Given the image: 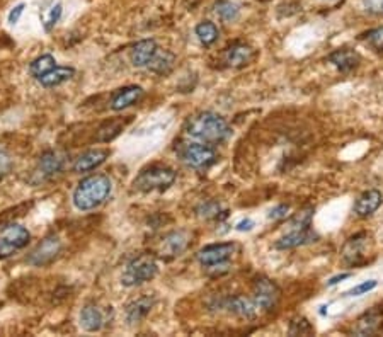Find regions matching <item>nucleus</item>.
<instances>
[{
	"label": "nucleus",
	"instance_id": "obj_1",
	"mask_svg": "<svg viewBox=\"0 0 383 337\" xmlns=\"http://www.w3.org/2000/svg\"><path fill=\"white\" fill-rule=\"evenodd\" d=\"M186 133L191 138L208 145L223 143L232 135L230 126L220 114L211 111H203L191 116L186 123Z\"/></svg>",
	"mask_w": 383,
	"mask_h": 337
},
{
	"label": "nucleus",
	"instance_id": "obj_24",
	"mask_svg": "<svg viewBox=\"0 0 383 337\" xmlns=\"http://www.w3.org/2000/svg\"><path fill=\"white\" fill-rule=\"evenodd\" d=\"M174 63H176V55H174L172 52H169V50L158 48L156 55H153L152 60L147 65V68H149L150 72L157 73V75H169V73L172 72Z\"/></svg>",
	"mask_w": 383,
	"mask_h": 337
},
{
	"label": "nucleus",
	"instance_id": "obj_39",
	"mask_svg": "<svg viewBox=\"0 0 383 337\" xmlns=\"http://www.w3.org/2000/svg\"><path fill=\"white\" fill-rule=\"evenodd\" d=\"M288 211H290L288 204H280V207H276L274 210H271L269 220H283L288 216Z\"/></svg>",
	"mask_w": 383,
	"mask_h": 337
},
{
	"label": "nucleus",
	"instance_id": "obj_29",
	"mask_svg": "<svg viewBox=\"0 0 383 337\" xmlns=\"http://www.w3.org/2000/svg\"><path fill=\"white\" fill-rule=\"evenodd\" d=\"M313 213H315V210H313L312 207H307L303 208V210L295 213V216H293L292 222H290L293 230H307V228H310Z\"/></svg>",
	"mask_w": 383,
	"mask_h": 337
},
{
	"label": "nucleus",
	"instance_id": "obj_38",
	"mask_svg": "<svg viewBox=\"0 0 383 337\" xmlns=\"http://www.w3.org/2000/svg\"><path fill=\"white\" fill-rule=\"evenodd\" d=\"M363 6L371 14H383V0H363Z\"/></svg>",
	"mask_w": 383,
	"mask_h": 337
},
{
	"label": "nucleus",
	"instance_id": "obj_7",
	"mask_svg": "<svg viewBox=\"0 0 383 337\" xmlns=\"http://www.w3.org/2000/svg\"><path fill=\"white\" fill-rule=\"evenodd\" d=\"M371 249V237L365 232L356 234L354 237L347 239V242L343 246L340 257L346 264L350 266H361L368 261V254Z\"/></svg>",
	"mask_w": 383,
	"mask_h": 337
},
{
	"label": "nucleus",
	"instance_id": "obj_15",
	"mask_svg": "<svg viewBox=\"0 0 383 337\" xmlns=\"http://www.w3.org/2000/svg\"><path fill=\"white\" fill-rule=\"evenodd\" d=\"M383 324V312L380 308H371L370 312L363 313L356 322L353 332L356 336H373L380 332Z\"/></svg>",
	"mask_w": 383,
	"mask_h": 337
},
{
	"label": "nucleus",
	"instance_id": "obj_2",
	"mask_svg": "<svg viewBox=\"0 0 383 337\" xmlns=\"http://www.w3.org/2000/svg\"><path fill=\"white\" fill-rule=\"evenodd\" d=\"M111 189H113V183L104 174L85 177L77 186L75 191H73V207L80 211L94 210V208L100 207L110 197Z\"/></svg>",
	"mask_w": 383,
	"mask_h": 337
},
{
	"label": "nucleus",
	"instance_id": "obj_6",
	"mask_svg": "<svg viewBox=\"0 0 383 337\" xmlns=\"http://www.w3.org/2000/svg\"><path fill=\"white\" fill-rule=\"evenodd\" d=\"M181 158L184 164H188L193 169H208L215 164L216 152L208 143H186L183 149L179 150Z\"/></svg>",
	"mask_w": 383,
	"mask_h": 337
},
{
	"label": "nucleus",
	"instance_id": "obj_33",
	"mask_svg": "<svg viewBox=\"0 0 383 337\" xmlns=\"http://www.w3.org/2000/svg\"><path fill=\"white\" fill-rule=\"evenodd\" d=\"M61 13H63V9H61V3H55V6L48 10V14H46V17H45V29L46 31L53 29V26L60 21Z\"/></svg>",
	"mask_w": 383,
	"mask_h": 337
},
{
	"label": "nucleus",
	"instance_id": "obj_41",
	"mask_svg": "<svg viewBox=\"0 0 383 337\" xmlns=\"http://www.w3.org/2000/svg\"><path fill=\"white\" fill-rule=\"evenodd\" d=\"M351 274L350 273H344V274H338V276H334V278H331V280L327 281V286H334V285H338V283H340L343 280H347V278H350Z\"/></svg>",
	"mask_w": 383,
	"mask_h": 337
},
{
	"label": "nucleus",
	"instance_id": "obj_4",
	"mask_svg": "<svg viewBox=\"0 0 383 337\" xmlns=\"http://www.w3.org/2000/svg\"><path fill=\"white\" fill-rule=\"evenodd\" d=\"M174 181H176V172L172 169L165 165H152L138 174L133 186L142 193L164 191L174 184Z\"/></svg>",
	"mask_w": 383,
	"mask_h": 337
},
{
	"label": "nucleus",
	"instance_id": "obj_36",
	"mask_svg": "<svg viewBox=\"0 0 383 337\" xmlns=\"http://www.w3.org/2000/svg\"><path fill=\"white\" fill-rule=\"evenodd\" d=\"M10 167H13V160H10L9 153L6 150H0V179H3L9 174Z\"/></svg>",
	"mask_w": 383,
	"mask_h": 337
},
{
	"label": "nucleus",
	"instance_id": "obj_20",
	"mask_svg": "<svg viewBox=\"0 0 383 337\" xmlns=\"http://www.w3.org/2000/svg\"><path fill=\"white\" fill-rule=\"evenodd\" d=\"M157 50H158V46L153 40L138 41L137 45L133 46V50H131V55H130L131 63H133L137 68L147 67V65H149V61L152 60L153 55H156Z\"/></svg>",
	"mask_w": 383,
	"mask_h": 337
},
{
	"label": "nucleus",
	"instance_id": "obj_23",
	"mask_svg": "<svg viewBox=\"0 0 383 337\" xmlns=\"http://www.w3.org/2000/svg\"><path fill=\"white\" fill-rule=\"evenodd\" d=\"M104 325V313L98 305H85L80 312V327L87 332H98Z\"/></svg>",
	"mask_w": 383,
	"mask_h": 337
},
{
	"label": "nucleus",
	"instance_id": "obj_16",
	"mask_svg": "<svg viewBox=\"0 0 383 337\" xmlns=\"http://www.w3.org/2000/svg\"><path fill=\"white\" fill-rule=\"evenodd\" d=\"M254 58V50L250 48L246 43H235L230 48H227L225 55H223V60L228 67L232 68H242L246 67L247 63H250V60Z\"/></svg>",
	"mask_w": 383,
	"mask_h": 337
},
{
	"label": "nucleus",
	"instance_id": "obj_35",
	"mask_svg": "<svg viewBox=\"0 0 383 337\" xmlns=\"http://www.w3.org/2000/svg\"><path fill=\"white\" fill-rule=\"evenodd\" d=\"M377 285H378V281H377V280L365 281V283H361V285L354 286V288L351 290V292H347V293H346V297H361V295H365V293L371 292V290L377 288Z\"/></svg>",
	"mask_w": 383,
	"mask_h": 337
},
{
	"label": "nucleus",
	"instance_id": "obj_13",
	"mask_svg": "<svg viewBox=\"0 0 383 337\" xmlns=\"http://www.w3.org/2000/svg\"><path fill=\"white\" fill-rule=\"evenodd\" d=\"M107 157H110V150L106 149L87 150V152L80 155V157L73 162V172L75 174L91 172V170L98 169L99 165H103Z\"/></svg>",
	"mask_w": 383,
	"mask_h": 337
},
{
	"label": "nucleus",
	"instance_id": "obj_32",
	"mask_svg": "<svg viewBox=\"0 0 383 337\" xmlns=\"http://www.w3.org/2000/svg\"><path fill=\"white\" fill-rule=\"evenodd\" d=\"M198 215L201 218H218L220 204L215 201H206L198 208Z\"/></svg>",
	"mask_w": 383,
	"mask_h": 337
},
{
	"label": "nucleus",
	"instance_id": "obj_17",
	"mask_svg": "<svg viewBox=\"0 0 383 337\" xmlns=\"http://www.w3.org/2000/svg\"><path fill=\"white\" fill-rule=\"evenodd\" d=\"M153 305H156V298L153 297H140L137 298V300L130 301L125 310L126 322L130 325L140 324L142 320L149 315L150 310L153 308Z\"/></svg>",
	"mask_w": 383,
	"mask_h": 337
},
{
	"label": "nucleus",
	"instance_id": "obj_28",
	"mask_svg": "<svg viewBox=\"0 0 383 337\" xmlns=\"http://www.w3.org/2000/svg\"><path fill=\"white\" fill-rule=\"evenodd\" d=\"M215 13L225 22H234L239 19L241 9H239V6L232 3L230 0H218V2L215 3Z\"/></svg>",
	"mask_w": 383,
	"mask_h": 337
},
{
	"label": "nucleus",
	"instance_id": "obj_30",
	"mask_svg": "<svg viewBox=\"0 0 383 337\" xmlns=\"http://www.w3.org/2000/svg\"><path fill=\"white\" fill-rule=\"evenodd\" d=\"M123 123L121 121H110L104 123L103 126L99 128L98 131V142H111L114 140L116 137L119 135V131L123 130Z\"/></svg>",
	"mask_w": 383,
	"mask_h": 337
},
{
	"label": "nucleus",
	"instance_id": "obj_5",
	"mask_svg": "<svg viewBox=\"0 0 383 337\" xmlns=\"http://www.w3.org/2000/svg\"><path fill=\"white\" fill-rule=\"evenodd\" d=\"M31 234L19 223H7L0 227V259L14 255L29 244Z\"/></svg>",
	"mask_w": 383,
	"mask_h": 337
},
{
	"label": "nucleus",
	"instance_id": "obj_26",
	"mask_svg": "<svg viewBox=\"0 0 383 337\" xmlns=\"http://www.w3.org/2000/svg\"><path fill=\"white\" fill-rule=\"evenodd\" d=\"M196 36H198L201 45L211 46L213 43L218 40L220 31L215 24H213V22L203 21V22H200L198 26H196Z\"/></svg>",
	"mask_w": 383,
	"mask_h": 337
},
{
	"label": "nucleus",
	"instance_id": "obj_18",
	"mask_svg": "<svg viewBox=\"0 0 383 337\" xmlns=\"http://www.w3.org/2000/svg\"><path fill=\"white\" fill-rule=\"evenodd\" d=\"M315 239H317V235L313 234L310 228H307V230H292L290 234H286L285 237L276 240L274 247H276L278 250L295 249V247L305 246V244L315 242Z\"/></svg>",
	"mask_w": 383,
	"mask_h": 337
},
{
	"label": "nucleus",
	"instance_id": "obj_12",
	"mask_svg": "<svg viewBox=\"0 0 383 337\" xmlns=\"http://www.w3.org/2000/svg\"><path fill=\"white\" fill-rule=\"evenodd\" d=\"M189 246V234L184 230L179 232H172V234L165 235L162 239L160 247H158V253H160L162 257H177L188 249Z\"/></svg>",
	"mask_w": 383,
	"mask_h": 337
},
{
	"label": "nucleus",
	"instance_id": "obj_31",
	"mask_svg": "<svg viewBox=\"0 0 383 337\" xmlns=\"http://www.w3.org/2000/svg\"><path fill=\"white\" fill-rule=\"evenodd\" d=\"M288 334L290 336H310V334H313V327H312V324L305 319V317H298V319L292 320V324H290Z\"/></svg>",
	"mask_w": 383,
	"mask_h": 337
},
{
	"label": "nucleus",
	"instance_id": "obj_37",
	"mask_svg": "<svg viewBox=\"0 0 383 337\" xmlns=\"http://www.w3.org/2000/svg\"><path fill=\"white\" fill-rule=\"evenodd\" d=\"M204 269H206L208 274H223L230 271V264H228L227 261H223V262H216V264L204 266Z\"/></svg>",
	"mask_w": 383,
	"mask_h": 337
},
{
	"label": "nucleus",
	"instance_id": "obj_14",
	"mask_svg": "<svg viewBox=\"0 0 383 337\" xmlns=\"http://www.w3.org/2000/svg\"><path fill=\"white\" fill-rule=\"evenodd\" d=\"M383 203V195L378 189H368L363 195L358 196L354 203V213L359 218H368L373 215Z\"/></svg>",
	"mask_w": 383,
	"mask_h": 337
},
{
	"label": "nucleus",
	"instance_id": "obj_8",
	"mask_svg": "<svg viewBox=\"0 0 383 337\" xmlns=\"http://www.w3.org/2000/svg\"><path fill=\"white\" fill-rule=\"evenodd\" d=\"M281 298V290L274 281L268 280V278H259L254 283L253 288V300L255 307L261 308L262 312H271L278 307V301Z\"/></svg>",
	"mask_w": 383,
	"mask_h": 337
},
{
	"label": "nucleus",
	"instance_id": "obj_22",
	"mask_svg": "<svg viewBox=\"0 0 383 337\" xmlns=\"http://www.w3.org/2000/svg\"><path fill=\"white\" fill-rule=\"evenodd\" d=\"M223 307L230 313H234V315L241 317V319H254L255 313H257V307H255L254 300L247 297L228 298Z\"/></svg>",
	"mask_w": 383,
	"mask_h": 337
},
{
	"label": "nucleus",
	"instance_id": "obj_25",
	"mask_svg": "<svg viewBox=\"0 0 383 337\" xmlns=\"http://www.w3.org/2000/svg\"><path fill=\"white\" fill-rule=\"evenodd\" d=\"M73 75H75V68L55 67V68H52L50 72H46L45 75H41L40 79H38V82H40L43 87H57V85L70 80Z\"/></svg>",
	"mask_w": 383,
	"mask_h": 337
},
{
	"label": "nucleus",
	"instance_id": "obj_34",
	"mask_svg": "<svg viewBox=\"0 0 383 337\" xmlns=\"http://www.w3.org/2000/svg\"><path fill=\"white\" fill-rule=\"evenodd\" d=\"M366 41H368V45L373 50H377V52H383V26L382 28L370 31V33L366 34Z\"/></svg>",
	"mask_w": 383,
	"mask_h": 337
},
{
	"label": "nucleus",
	"instance_id": "obj_27",
	"mask_svg": "<svg viewBox=\"0 0 383 337\" xmlns=\"http://www.w3.org/2000/svg\"><path fill=\"white\" fill-rule=\"evenodd\" d=\"M57 67V60L52 55H41L38 57L36 60L31 61L29 65V72L31 75L36 77V79H40L41 75H45L46 72H50L52 68Z\"/></svg>",
	"mask_w": 383,
	"mask_h": 337
},
{
	"label": "nucleus",
	"instance_id": "obj_19",
	"mask_svg": "<svg viewBox=\"0 0 383 337\" xmlns=\"http://www.w3.org/2000/svg\"><path fill=\"white\" fill-rule=\"evenodd\" d=\"M142 98H143V89L140 85H128V87L121 89L118 94H114L113 100H111V110L123 111L126 110V107L137 104Z\"/></svg>",
	"mask_w": 383,
	"mask_h": 337
},
{
	"label": "nucleus",
	"instance_id": "obj_11",
	"mask_svg": "<svg viewBox=\"0 0 383 337\" xmlns=\"http://www.w3.org/2000/svg\"><path fill=\"white\" fill-rule=\"evenodd\" d=\"M235 250H237V244L234 242L211 244V246L203 247V249L196 254V259H198L201 266H210L216 264V262L228 261V259L235 254Z\"/></svg>",
	"mask_w": 383,
	"mask_h": 337
},
{
	"label": "nucleus",
	"instance_id": "obj_3",
	"mask_svg": "<svg viewBox=\"0 0 383 337\" xmlns=\"http://www.w3.org/2000/svg\"><path fill=\"white\" fill-rule=\"evenodd\" d=\"M158 273L157 259L152 254H142L138 257L131 259L126 264L125 273L121 276V285L126 288L140 286L143 283L152 281Z\"/></svg>",
	"mask_w": 383,
	"mask_h": 337
},
{
	"label": "nucleus",
	"instance_id": "obj_9",
	"mask_svg": "<svg viewBox=\"0 0 383 337\" xmlns=\"http://www.w3.org/2000/svg\"><path fill=\"white\" fill-rule=\"evenodd\" d=\"M65 164V155L58 150H48L40 157L38 160L36 169H34L33 177H31V183L40 184L45 181H50L52 177H55Z\"/></svg>",
	"mask_w": 383,
	"mask_h": 337
},
{
	"label": "nucleus",
	"instance_id": "obj_10",
	"mask_svg": "<svg viewBox=\"0 0 383 337\" xmlns=\"http://www.w3.org/2000/svg\"><path fill=\"white\" fill-rule=\"evenodd\" d=\"M61 249H63V244H61L60 237L57 235H50V237L43 239L40 244H38L36 249L29 254L28 264L43 267L52 264L53 261L60 255Z\"/></svg>",
	"mask_w": 383,
	"mask_h": 337
},
{
	"label": "nucleus",
	"instance_id": "obj_21",
	"mask_svg": "<svg viewBox=\"0 0 383 337\" xmlns=\"http://www.w3.org/2000/svg\"><path fill=\"white\" fill-rule=\"evenodd\" d=\"M329 61H331L340 73H350L359 65V55L354 50H336L334 53L329 55Z\"/></svg>",
	"mask_w": 383,
	"mask_h": 337
},
{
	"label": "nucleus",
	"instance_id": "obj_42",
	"mask_svg": "<svg viewBox=\"0 0 383 337\" xmlns=\"http://www.w3.org/2000/svg\"><path fill=\"white\" fill-rule=\"evenodd\" d=\"M254 227V222L253 220H243V222H241L237 225V230H241V232H246V230H250V228Z\"/></svg>",
	"mask_w": 383,
	"mask_h": 337
},
{
	"label": "nucleus",
	"instance_id": "obj_40",
	"mask_svg": "<svg viewBox=\"0 0 383 337\" xmlns=\"http://www.w3.org/2000/svg\"><path fill=\"white\" fill-rule=\"evenodd\" d=\"M24 9H26V3H17V6H15L14 9L9 13V24H13V26L17 24L22 13H24Z\"/></svg>",
	"mask_w": 383,
	"mask_h": 337
}]
</instances>
